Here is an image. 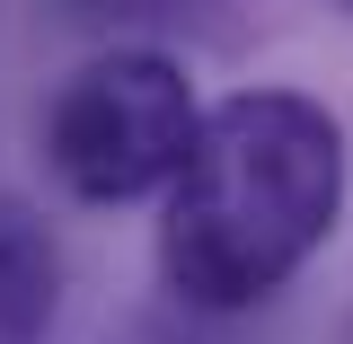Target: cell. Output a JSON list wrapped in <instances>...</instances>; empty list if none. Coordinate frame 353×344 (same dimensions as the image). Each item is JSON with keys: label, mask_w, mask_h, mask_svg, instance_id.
Returning <instances> with one entry per match:
<instances>
[{"label": "cell", "mask_w": 353, "mask_h": 344, "mask_svg": "<svg viewBox=\"0 0 353 344\" xmlns=\"http://www.w3.org/2000/svg\"><path fill=\"white\" fill-rule=\"evenodd\" d=\"M194 132H203V115L168 53H97L53 97L44 159L80 203H132L150 185H176Z\"/></svg>", "instance_id": "obj_2"}, {"label": "cell", "mask_w": 353, "mask_h": 344, "mask_svg": "<svg viewBox=\"0 0 353 344\" xmlns=\"http://www.w3.org/2000/svg\"><path fill=\"white\" fill-rule=\"evenodd\" d=\"M62 309V247L18 194H0V344H44Z\"/></svg>", "instance_id": "obj_3"}, {"label": "cell", "mask_w": 353, "mask_h": 344, "mask_svg": "<svg viewBox=\"0 0 353 344\" xmlns=\"http://www.w3.org/2000/svg\"><path fill=\"white\" fill-rule=\"evenodd\" d=\"M345 212V124L301 88L221 97L176 168L159 265L194 309H256Z\"/></svg>", "instance_id": "obj_1"}, {"label": "cell", "mask_w": 353, "mask_h": 344, "mask_svg": "<svg viewBox=\"0 0 353 344\" xmlns=\"http://www.w3.org/2000/svg\"><path fill=\"white\" fill-rule=\"evenodd\" d=\"M345 9H353V0H345Z\"/></svg>", "instance_id": "obj_4"}]
</instances>
